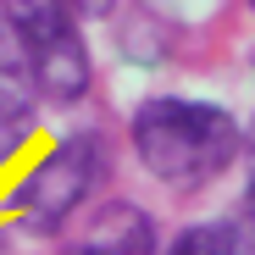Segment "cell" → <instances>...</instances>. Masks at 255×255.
Here are the masks:
<instances>
[{
    "label": "cell",
    "mask_w": 255,
    "mask_h": 255,
    "mask_svg": "<svg viewBox=\"0 0 255 255\" xmlns=\"http://www.w3.org/2000/svg\"><path fill=\"white\" fill-rule=\"evenodd\" d=\"M166 255H255V250L239 233V222H194L166 244Z\"/></svg>",
    "instance_id": "8992f818"
},
{
    "label": "cell",
    "mask_w": 255,
    "mask_h": 255,
    "mask_svg": "<svg viewBox=\"0 0 255 255\" xmlns=\"http://www.w3.org/2000/svg\"><path fill=\"white\" fill-rule=\"evenodd\" d=\"M244 166H250V183H244L239 233H244V239H250V250H255V117H250V128H244Z\"/></svg>",
    "instance_id": "52a82bcc"
},
{
    "label": "cell",
    "mask_w": 255,
    "mask_h": 255,
    "mask_svg": "<svg viewBox=\"0 0 255 255\" xmlns=\"http://www.w3.org/2000/svg\"><path fill=\"white\" fill-rule=\"evenodd\" d=\"M111 6H117V0H72L78 17H111Z\"/></svg>",
    "instance_id": "ba28073f"
},
{
    "label": "cell",
    "mask_w": 255,
    "mask_h": 255,
    "mask_svg": "<svg viewBox=\"0 0 255 255\" xmlns=\"http://www.w3.org/2000/svg\"><path fill=\"white\" fill-rule=\"evenodd\" d=\"M250 6H255V0H250Z\"/></svg>",
    "instance_id": "9c48e42d"
},
{
    "label": "cell",
    "mask_w": 255,
    "mask_h": 255,
    "mask_svg": "<svg viewBox=\"0 0 255 255\" xmlns=\"http://www.w3.org/2000/svg\"><path fill=\"white\" fill-rule=\"evenodd\" d=\"M106 172V144L95 133H67L56 139L39 161H28L17 183L6 189V211H11V222H22L28 233H61L83 200L95 194Z\"/></svg>",
    "instance_id": "3957f363"
},
{
    "label": "cell",
    "mask_w": 255,
    "mask_h": 255,
    "mask_svg": "<svg viewBox=\"0 0 255 255\" xmlns=\"http://www.w3.org/2000/svg\"><path fill=\"white\" fill-rule=\"evenodd\" d=\"M39 128V89L17 61V45L0 50V166H11Z\"/></svg>",
    "instance_id": "5b68a950"
},
{
    "label": "cell",
    "mask_w": 255,
    "mask_h": 255,
    "mask_svg": "<svg viewBox=\"0 0 255 255\" xmlns=\"http://www.w3.org/2000/svg\"><path fill=\"white\" fill-rule=\"evenodd\" d=\"M0 17H6L22 72L45 100L72 106L89 95L95 67H89V45H83L72 0H0Z\"/></svg>",
    "instance_id": "7a4b0ae2"
},
{
    "label": "cell",
    "mask_w": 255,
    "mask_h": 255,
    "mask_svg": "<svg viewBox=\"0 0 255 255\" xmlns=\"http://www.w3.org/2000/svg\"><path fill=\"white\" fill-rule=\"evenodd\" d=\"M133 155L139 166L178 189L194 194L205 183H217L228 166L244 155V128L211 100H183V95H155L133 111Z\"/></svg>",
    "instance_id": "6da1fadb"
},
{
    "label": "cell",
    "mask_w": 255,
    "mask_h": 255,
    "mask_svg": "<svg viewBox=\"0 0 255 255\" xmlns=\"http://www.w3.org/2000/svg\"><path fill=\"white\" fill-rule=\"evenodd\" d=\"M67 255H161V244H155V222L139 205L111 200V205H100L89 217V228L67 244Z\"/></svg>",
    "instance_id": "277c9868"
}]
</instances>
